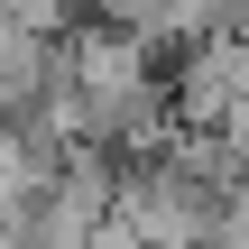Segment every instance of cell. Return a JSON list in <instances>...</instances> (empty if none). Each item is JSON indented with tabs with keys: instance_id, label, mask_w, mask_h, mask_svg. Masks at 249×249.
I'll list each match as a JSON object with an SVG mask.
<instances>
[{
	"instance_id": "obj_1",
	"label": "cell",
	"mask_w": 249,
	"mask_h": 249,
	"mask_svg": "<svg viewBox=\"0 0 249 249\" xmlns=\"http://www.w3.org/2000/svg\"><path fill=\"white\" fill-rule=\"evenodd\" d=\"M83 249H148V231H139L129 213H111V222H102V231H92V240H83Z\"/></svg>"
}]
</instances>
